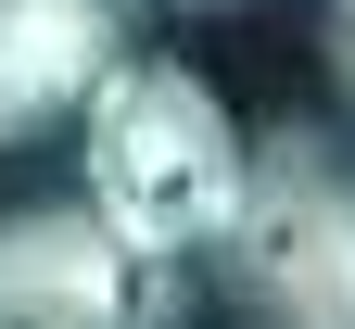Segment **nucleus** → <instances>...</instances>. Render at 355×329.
I'll list each match as a JSON object with an SVG mask.
<instances>
[{"mask_svg": "<svg viewBox=\"0 0 355 329\" xmlns=\"http://www.w3.org/2000/svg\"><path fill=\"white\" fill-rule=\"evenodd\" d=\"M254 190V139L229 127V102L191 64H127L89 102V203H102L140 254H216L241 228Z\"/></svg>", "mask_w": 355, "mask_h": 329, "instance_id": "obj_1", "label": "nucleus"}, {"mask_svg": "<svg viewBox=\"0 0 355 329\" xmlns=\"http://www.w3.org/2000/svg\"><path fill=\"white\" fill-rule=\"evenodd\" d=\"M216 278L241 329H355V152L330 127H266Z\"/></svg>", "mask_w": 355, "mask_h": 329, "instance_id": "obj_2", "label": "nucleus"}, {"mask_svg": "<svg viewBox=\"0 0 355 329\" xmlns=\"http://www.w3.org/2000/svg\"><path fill=\"white\" fill-rule=\"evenodd\" d=\"M0 329H178V266L102 203H26L0 215Z\"/></svg>", "mask_w": 355, "mask_h": 329, "instance_id": "obj_3", "label": "nucleus"}, {"mask_svg": "<svg viewBox=\"0 0 355 329\" xmlns=\"http://www.w3.org/2000/svg\"><path fill=\"white\" fill-rule=\"evenodd\" d=\"M127 76V0H0V152L51 139Z\"/></svg>", "mask_w": 355, "mask_h": 329, "instance_id": "obj_4", "label": "nucleus"}, {"mask_svg": "<svg viewBox=\"0 0 355 329\" xmlns=\"http://www.w3.org/2000/svg\"><path fill=\"white\" fill-rule=\"evenodd\" d=\"M330 89H343V102H355V13L330 26Z\"/></svg>", "mask_w": 355, "mask_h": 329, "instance_id": "obj_5", "label": "nucleus"}, {"mask_svg": "<svg viewBox=\"0 0 355 329\" xmlns=\"http://www.w3.org/2000/svg\"><path fill=\"white\" fill-rule=\"evenodd\" d=\"M191 13H216V0H191Z\"/></svg>", "mask_w": 355, "mask_h": 329, "instance_id": "obj_6", "label": "nucleus"}, {"mask_svg": "<svg viewBox=\"0 0 355 329\" xmlns=\"http://www.w3.org/2000/svg\"><path fill=\"white\" fill-rule=\"evenodd\" d=\"M330 13H355V0H330Z\"/></svg>", "mask_w": 355, "mask_h": 329, "instance_id": "obj_7", "label": "nucleus"}]
</instances>
